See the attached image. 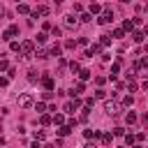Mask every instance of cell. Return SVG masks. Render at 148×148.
<instances>
[{"instance_id": "83f0119b", "label": "cell", "mask_w": 148, "mask_h": 148, "mask_svg": "<svg viewBox=\"0 0 148 148\" xmlns=\"http://www.w3.org/2000/svg\"><path fill=\"white\" fill-rule=\"evenodd\" d=\"M81 21H83V23H88V21H92V16H90V14H83V16H81Z\"/></svg>"}, {"instance_id": "603a6c76", "label": "cell", "mask_w": 148, "mask_h": 148, "mask_svg": "<svg viewBox=\"0 0 148 148\" xmlns=\"http://www.w3.org/2000/svg\"><path fill=\"white\" fill-rule=\"evenodd\" d=\"M132 26H134V23H132V21H130V18H127V21L123 23V28H125V30H132Z\"/></svg>"}, {"instance_id": "8fae6325", "label": "cell", "mask_w": 148, "mask_h": 148, "mask_svg": "<svg viewBox=\"0 0 148 148\" xmlns=\"http://www.w3.org/2000/svg\"><path fill=\"white\" fill-rule=\"evenodd\" d=\"M100 12H102V7H100L97 3H92V5H90V16H92V14H100Z\"/></svg>"}, {"instance_id": "d4e9b609", "label": "cell", "mask_w": 148, "mask_h": 148, "mask_svg": "<svg viewBox=\"0 0 148 148\" xmlns=\"http://www.w3.org/2000/svg\"><path fill=\"white\" fill-rule=\"evenodd\" d=\"M79 77H81V79H88V77H90V72H88V69H81V72H79Z\"/></svg>"}, {"instance_id": "5bb4252c", "label": "cell", "mask_w": 148, "mask_h": 148, "mask_svg": "<svg viewBox=\"0 0 148 148\" xmlns=\"http://www.w3.org/2000/svg\"><path fill=\"white\" fill-rule=\"evenodd\" d=\"M132 40H134V42H143V32H134Z\"/></svg>"}, {"instance_id": "f1b7e54d", "label": "cell", "mask_w": 148, "mask_h": 148, "mask_svg": "<svg viewBox=\"0 0 148 148\" xmlns=\"http://www.w3.org/2000/svg\"><path fill=\"white\" fill-rule=\"evenodd\" d=\"M35 137H37V139H46V132H44V130H40V132H37Z\"/></svg>"}, {"instance_id": "9c48e42d", "label": "cell", "mask_w": 148, "mask_h": 148, "mask_svg": "<svg viewBox=\"0 0 148 148\" xmlns=\"http://www.w3.org/2000/svg\"><path fill=\"white\" fill-rule=\"evenodd\" d=\"M37 14H42V16H46V14H49V7H44V5H42V7H37V9L32 12V16L37 18Z\"/></svg>"}, {"instance_id": "4316f807", "label": "cell", "mask_w": 148, "mask_h": 148, "mask_svg": "<svg viewBox=\"0 0 148 148\" xmlns=\"http://www.w3.org/2000/svg\"><path fill=\"white\" fill-rule=\"evenodd\" d=\"M65 46H67V49H74V46H77V42H74V40H67Z\"/></svg>"}, {"instance_id": "5b68a950", "label": "cell", "mask_w": 148, "mask_h": 148, "mask_svg": "<svg viewBox=\"0 0 148 148\" xmlns=\"http://www.w3.org/2000/svg\"><path fill=\"white\" fill-rule=\"evenodd\" d=\"M65 26H67V28H74V26H77V16H74V14H67V16H65Z\"/></svg>"}, {"instance_id": "484cf974", "label": "cell", "mask_w": 148, "mask_h": 148, "mask_svg": "<svg viewBox=\"0 0 148 148\" xmlns=\"http://www.w3.org/2000/svg\"><path fill=\"white\" fill-rule=\"evenodd\" d=\"M69 69H72V72H79V63L72 60V63H69Z\"/></svg>"}, {"instance_id": "ac0fdd59", "label": "cell", "mask_w": 148, "mask_h": 148, "mask_svg": "<svg viewBox=\"0 0 148 148\" xmlns=\"http://www.w3.org/2000/svg\"><path fill=\"white\" fill-rule=\"evenodd\" d=\"M125 120H127V123H134V120H137V116H134V114H132V111H130V114H127V116H125Z\"/></svg>"}, {"instance_id": "7c38bea8", "label": "cell", "mask_w": 148, "mask_h": 148, "mask_svg": "<svg viewBox=\"0 0 148 148\" xmlns=\"http://www.w3.org/2000/svg\"><path fill=\"white\" fill-rule=\"evenodd\" d=\"M65 111H67V114H74V111H77V106H74V102H67V104H65Z\"/></svg>"}, {"instance_id": "2e32d148", "label": "cell", "mask_w": 148, "mask_h": 148, "mask_svg": "<svg viewBox=\"0 0 148 148\" xmlns=\"http://www.w3.org/2000/svg\"><path fill=\"white\" fill-rule=\"evenodd\" d=\"M28 12H30L28 5H18V14H28Z\"/></svg>"}, {"instance_id": "f546056e", "label": "cell", "mask_w": 148, "mask_h": 148, "mask_svg": "<svg viewBox=\"0 0 148 148\" xmlns=\"http://www.w3.org/2000/svg\"><path fill=\"white\" fill-rule=\"evenodd\" d=\"M0 69H9V63L7 60H0Z\"/></svg>"}, {"instance_id": "7a4b0ae2", "label": "cell", "mask_w": 148, "mask_h": 148, "mask_svg": "<svg viewBox=\"0 0 148 148\" xmlns=\"http://www.w3.org/2000/svg\"><path fill=\"white\" fill-rule=\"evenodd\" d=\"M104 114L106 116H116L118 114V104L116 102H104Z\"/></svg>"}, {"instance_id": "30bf717a", "label": "cell", "mask_w": 148, "mask_h": 148, "mask_svg": "<svg viewBox=\"0 0 148 148\" xmlns=\"http://www.w3.org/2000/svg\"><path fill=\"white\" fill-rule=\"evenodd\" d=\"M49 53H51V56H56V58H58V56H60V44H53Z\"/></svg>"}, {"instance_id": "e0dca14e", "label": "cell", "mask_w": 148, "mask_h": 148, "mask_svg": "<svg viewBox=\"0 0 148 148\" xmlns=\"http://www.w3.org/2000/svg\"><path fill=\"white\" fill-rule=\"evenodd\" d=\"M37 42L44 44V42H46V32H40V35H37Z\"/></svg>"}, {"instance_id": "8992f818", "label": "cell", "mask_w": 148, "mask_h": 148, "mask_svg": "<svg viewBox=\"0 0 148 148\" xmlns=\"http://www.w3.org/2000/svg\"><path fill=\"white\" fill-rule=\"evenodd\" d=\"M21 51H23L26 56H30V53H32V42H30V40H26V42L21 44Z\"/></svg>"}, {"instance_id": "4dcf8cb0", "label": "cell", "mask_w": 148, "mask_h": 148, "mask_svg": "<svg viewBox=\"0 0 148 148\" xmlns=\"http://www.w3.org/2000/svg\"><path fill=\"white\" fill-rule=\"evenodd\" d=\"M35 109H37V111H44L46 106H44V102H37V104H35Z\"/></svg>"}, {"instance_id": "277c9868", "label": "cell", "mask_w": 148, "mask_h": 148, "mask_svg": "<svg viewBox=\"0 0 148 148\" xmlns=\"http://www.w3.org/2000/svg\"><path fill=\"white\" fill-rule=\"evenodd\" d=\"M111 18H114V12H109V9H106V12H104V14H102V16L97 18V21H100V23L104 26V23H111Z\"/></svg>"}, {"instance_id": "7402d4cb", "label": "cell", "mask_w": 148, "mask_h": 148, "mask_svg": "<svg viewBox=\"0 0 148 148\" xmlns=\"http://www.w3.org/2000/svg\"><path fill=\"white\" fill-rule=\"evenodd\" d=\"M35 56H37V58H40V60H44V58H46V56H49V53H46V51H37Z\"/></svg>"}, {"instance_id": "6da1fadb", "label": "cell", "mask_w": 148, "mask_h": 148, "mask_svg": "<svg viewBox=\"0 0 148 148\" xmlns=\"http://www.w3.org/2000/svg\"><path fill=\"white\" fill-rule=\"evenodd\" d=\"M35 102H32V95H28V92H21V95H18V106L21 109H30Z\"/></svg>"}, {"instance_id": "ffe728a7", "label": "cell", "mask_w": 148, "mask_h": 148, "mask_svg": "<svg viewBox=\"0 0 148 148\" xmlns=\"http://www.w3.org/2000/svg\"><path fill=\"white\" fill-rule=\"evenodd\" d=\"M100 42H102V44H104V46H106V44H109V42H111V40H109V35H100Z\"/></svg>"}, {"instance_id": "44dd1931", "label": "cell", "mask_w": 148, "mask_h": 148, "mask_svg": "<svg viewBox=\"0 0 148 148\" xmlns=\"http://www.w3.org/2000/svg\"><path fill=\"white\" fill-rule=\"evenodd\" d=\"M114 37H116V40H120V37H123V28H116V30H114Z\"/></svg>"}, {"instance_id": "1f68e13d", "label": "cell", "mask_w": 148, "mask_h": 148, "mask_svg": "<svg viewBox=\"0 0 148 148\" xmlns=\"http://www.w3.org/2000/svg\"><path fill=\"white\" fill-rule=\"evenodd\" d=\"M83 148H95V143H86V146H83Z\"/></svg>"}, {"instance_id": "4fadbf2b", "label": "cell", "mask_w": 148, "mask_h": 148, "mask_svg": "<svg viewBox=\"0 0 148 148\" xmlns=\"http://www.w3.org/2000/svg\"><path fill=\"white\" fill-rule=\"evenodd\" d=\"M53 123H56V125H63V123H65L63 114H56V116H53Z\"/></svg>"}, {"instance_id": "d6a6232c", "label": "cell", "mask_w": 148, "mask_h": 148, "mask_svg": "<svg viewBox=\"0 0 148 148\" xmlns=\"http://www.w3.org/2000/svg\"><path fill=\"white\" fill-rule=\"evenodd\" d=\"M0 14H3V5H0Z\"/></svg>"}, {"instance_id": "52a82bcc", "label": "cell", "mask_w": 148, "mask_h": 148, "mask_svg": "<svg viewBox=\"0 0 148 148\" xmlns=\"http://www.w3.org/2000/svg\"><path fill=\"white\" fill-rule=\"evenodd\" d=\"M42 83H44V88H46V92L53 88V79L51 77H42Z\"/></svg>"}, {"instance_id": "836d02e7", "label": "cell", "mask_w": 148, "mask_h": 148, "mask_svg": "<svg viewBox=\"0 0 148 148\" xmlns=\"http://www.w3.org/2000/svg\"><path fill=\"white\" fill-rule=\"evenodd\" d=\"M146 35H148V26H146Z\"/></svg>"}, {"instance_id": "cb8c5ba5", "label": "cell", "mask_w": 148, "mask_h": 148, "mask_svg": "<svg viewBox=\"0 0 148 148\" xmlns=\"http://www.w3.org/2000/svg\"><path fill=\"white\" fill-rule=\"evenodd\" d=\"M37 79H40V77H37V72H30L28 74V81H37Z\"/></svg>"}, {"instance_id": "ba28073f", "label": "cell", "mask_w": 148, "mask_h": 148, "mask_svg": "<svg viewBox=\"0 0 148 148\" xmlns=\"http://www.w3.org/2000/svg\"><path fill=\"white\" fill-rule=\"evenodd\" d=\"M100 51H102V46H97V44H92V46L88 49V53H86V56H88V58H92V56H95V53H100Z\"/></svg>"}, {"instance_id": "3957f363", "label": "cell", "mask_w": 148, "mask_h": 148, "mask_svg": "<svg viewBox=\"0 0 148 148\" xmlns=\"http://www.w3.org/2000/svg\"><path fill=\"white\" fill-rule=\"evenodd\" d=\"M16 32H18V28H16V26H9V28H7L5 32H3V40H5V42H9L12 37L16 35Z\"/></svg>"}, {"instance_id": "d6986e66", "label": "cell", "mask_w": 148, "mask_h": 148, "mask_svg": "<svg viewBox=\"0 0 148 148\" xmlns=\"http://www.w3.org/2000/svg\"><path fill=\"white\" fill-rule=\"evenodd\" d=\"M132 102H134V100H132V95H127V97L123 100V104H125V106H132Z\"/></svg>"}, {"instance_id": "9a60e30c", "label": "cell", "mask_w": 148, "mask_h": 148, "mask_svg": "<svg viewBox=\"0 0 148 148\" xmlns=\"http://www.w3.org/2000/svg\"><path fill=\"white\" fill-rule=\"evenodd\" d=\"M58 134H60V137H65V134H69V127H67V125H63V127L58 130Z\"/></svg>"}]
</instances>
